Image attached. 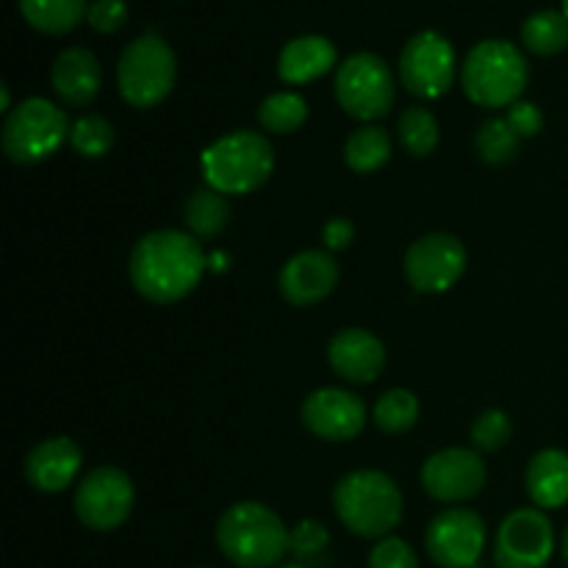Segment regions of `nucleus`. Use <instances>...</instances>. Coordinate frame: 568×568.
Instances as JSON below:
<instances>
[{
	"label": "nucleus",
	"instance_id": "4be33fe9",
	"mask_svg": "<svg viewBox=\"0 0 568 568\" xmlns=\"http://www.w3.org/2000/svg\"><path fill=\"white\" fill-rule=\"evenodd\" d=\"M20 11L42 33H67L87 17V0H20Z\"/></svg>",
	"mask_w": 568,
	"mask_h": 568
},
{
	"label": "nucleus",
	"instance_id": "c756f323",
	"mask_svg": "<svg viewBox=\"0 0 568 568\" xmlns=\"http://www.w3.org/2000/svg\"><path fill=\"white\" fill-rule=\"evenodd\" d=\"M70 144L83 159H100L114 148V128L105 116L83 114L81 120L72 122Z\"/></svg>",
	"mask_w": 568,
	"mask_h": 568
},
{
	"label": "nucleus",
	"instance_id": "bb28decb",
	"mask_svg": "<svg viewBox=\"0 0 568 568\" xmlns=\"http://www.w3.org/2000/svg\"><path fill=\"white\" fill-rule=\"evenodd\" d=\"M399 142L416 159H425L438 148V120L433 111L422 105H410L399 114Z\"/></svg>",
	"mask_w": 568,
	"mask_h": 568
},
{
	"label": "nucleus",
	"instance_id": "5701e85b",
	"mask_svg": "<svg viewBox=\"0 0 568 568\" xmlns=\"http://www.w3.org/2000/svg\"><path fill=\"white\" fill-rule=\"evenodd\" d=\"M231 222V203L216 189H197L186 203V225L194 239H214Z\"/></svg>",
	"mask_w": 568,
	"mask_h": 568
},
{
	"label": "nucleus",
	"instance_id": "dca6fc26",
	"mask_svg": "<svg viewBox=\"0 0 568 568\" xmlns=\"http://www.w3.org/2000/svg\"><path fill=\"white\" fill-rule=\"evenodd\" d=\"M338 283V266L325 250H303L283 264L277 286L286 303L297 308L322 303L333 294Z\"/></svg>",
	"mask_w": 568,
	"mask_h": 568
},
{
	"label": "nucleus",
	"instance_id": "1a4fd4ad",
	"mask_svg": "<svg viewBox=\"0 0 568 568\" xmlns=\"http://www.w3.org/2000/svg\"><path fill=\"white\" fill-rule=\"evenodd\" d=\"M399 81L410 94L436 100L449 92L455 81V48L444 33L419 31L399 53Z\"/></svg>",
	"mask_w": 568,
	"mask_h": 568
},
{
	"label": "nucleus",
	"instance_id": "f3484780",
	"mask_svg": "<svg viewBox=\"0 0 568 568\" xmlns=\"http://www.w3.org/2000/svg\"><path fill=\"white\" fill-rule=\"evenodd\" d=\"M327 364L342 381L372 383L386 366V349L377 336L364 327H344L327 344Z\"/></svg>",
	"mask_w": 568,
	"mask_h": 568
},
{
	"label": "nucleus",
	"instance_id": "4468645a",
	"mask_svg": "<svg viewBox=\"0 0 568 568\" xmlns=\"http://www.w3.org/2000/svg\"><path fill=\"white\" fill-rule=\"evenodd\" d=\"M486 464L475 449L449 447L422 466V486L438 503H466L486 486Z\"/></svg>",
	"mask_w": 568,
	"mask_h": 568
},
{
	"label": "nucleus",
	"instance_id": "9b49d317",
	"mask_svg": "<svg viewBox=\"0 0 568 568\" xmlns=\"http://www.w3.org/2000/svg\"><path fill=\"white\" fill-rule=\"evenodd\" d=\"M555 552V530L541 508H519L499 525L494 544L497 568H547Z\"/></svg>",
	"mask_w": 568,
	"mask_h": 568
},
{
	"label": "nucleus",
	"instance_id": "20e7f679",
	"mask_svg": "<svg viewBox=\"0 0 568 568\" xmlns=\"http://www.w3.org/2000/svg\"><path fill=\"white\" fill-rule=\"evenodd\" d=\"M464 92L483 109H510L530 81L525 53L505 39H483L464 61Z\"/></svg>",
	"mask_w": 568,
	"mask_h": 568
},
{
	"label": "nucleus",
	"instance_id": "c9c22d12",
	"mask_svg": "<svg viewBox=\"0 0 568 568\" xmlns=\"http://www.w3.org/2000/svg\"><path fill=\"white\" fill-rule=\"evenodd\" d=\"M353 239H355V225L347 220V216H336V220L327 222L325 231H322V242H325V247L333 250V253L347 250Z\"/></svg>",
	"mask_w": 568,
	"mask_h": 568
},
{
	"label": "nucleus",
	"instance_id": "2eb2a0df",
	"mask_svg": "<svg viewBox=\"0 0 568 568\" xmlns=\"http://www.w3.org/2000/svg\"><path fill=\"white\" fill-rule=\"evenodd\" d=\"M303 425L325 442H349L364 430L366 405L344 388H316L303 403Z\"/></svg>",
	"mask_w": 568,
	"mask_h": 568
},
{
	"label": "nucleus",
	"instance_id": "473e14b6",
	"mask_svg": "<svg viewBox=\"0 0 568 568\" xmlns=\"http://www.w3.org/2000/svg\"><path fill=\"white\" fill-rule=\"evenodd\" d=\"M331 541V532L322 521L316 519H303L292 532H288V552H294L297 558H314Z\"/></svg>",
	"mask_w": 568,
	"mask_h": 568
},
{
	"label": "nucleus",
	"instance_id": "72a5a7b5",
	"mask_svg": "<svg viewBox=\"0 0 568 568\" xmlns=\"http://www.w3.org/2000/svg\"><path fill=\"white\" fill-rule=\"evenodd\" d=\"M87 20L100 33L120 31L128 20V3L125 0H92L87 11Z\"/></svg>",
	"mask_w": 568,
	"mask_h": 568
},
{
	"label": "nucleus",
	"instance_id": "a211bd4d",
	"mask_svg": "<svg viewBox=\"0 0 568 568\" xmlns=\"http://www.w3.org/2000/svg\"><path fill=\"white\" fill-rule=\"evenodd\" d=\"M83 464L81 447L72 438H44L28 453L26 480L42 494H59L78 477Z\"/></svg>",
	"mask_w": 568,
	"mask_h": 568
},
{
	"label": "nucleus",
	"instance_id": "cd10ccee",
	"mask_svg": "<svg viewBox=\"0 0 568 568\" xmlns=\"http://www.w3.org/2000/svg\"><path fill=\"white\" fill-rule=\"evenodd\" d=\"M375 425L383 433H405L419 419V399L408 388H392L375 403Z\"/></svg>",
	"mask_w": 568,
	"mask_h": 568
},
{
	"label": "nucleus",
	"instance_id": "f8f14e48",
	"mask_svg": "<svg viewBox=\"0 0 568 568\" xmlns=\"http://www.w3.org/2000/svg\"><path fill=\"white\" fill-rule=\"evenodd\" d=\"M466 247L453 233H427L405 253V275L422 294H442L453 288L466 272Z\"/></svg>",
	"mask_w": 568,
	"mask_h": 568
},
{
	"label": "nucleus",
	"instance_id": "ea45409f",
	"mask_svg": "<svg viewBox=\"0 0 568 568\" xmlns=\"http://www.w3.org/2000/svg\"><path fill=\"white\" fill-rule=\"evenodd\" d=\"M281 568H305V566H297V564H292V566H281Z\"/></svg>",
	"mask_w": 568,
	"mask_h": 568
},
{
	"label": "nucleus",
	"instance_id": "6ab92c4d",
	"mask_svg": "<svg viewBox=\"0 0 568 568\" xmlns=\"http://www.w3.org/2000/svg\"><path fill=\"white\" fill-rule=\"evenodd\" d=\"M55 94L67 105H89L100 92L103 83V70H100L98 55L89 48H67L55 55L53 70H50Z\"/></svg>",
	"mask_w": 568,
	"mask_h": 568
},
{
	"label": "nucleus",
	"instance_id": "7c9ffc66",
	"mask_svg": "<svg viewBox=\"0 0 568 568\" xmlns=\"http://www.w3.org/2000/svg\"><path fill=\"white\" fill-rule=\"evenodd\" d=\"M510 433H514L510 416L499 408H488L471 425V444L480 453H497V449H503L508 444Z\"/></svg>",
	"mask_w": 568,
	"mask_h": 568
},
{
	"label": "nucleus",
	"instance_id": "e433bc0d",
	"mask_svg": "<svg viewBox=\"0 0 568 568\" xmlns=\"http://www.w3.org/2000/svg\"><path fill=\"white\" fill-rule=\"evenodd\" d=\"M0 103H3V111H9V105H11V94H9V87H0Z\"/></svg>",
	"mask_w": 568,
	"mask_h": 568
},
{
	"label": "nucleus",
	"instance_id": "2f4dec72",
	"mask_svg": "<svg viewBox=\"0 0 568 568\" xmlns=\"http://www.w3.org/2000/svg\"><path fill=\"white\" fill-rule=\"evenodd\" d=\"M369 568H419V558H416L414 547L408 541L386 536L372 549Z\"/></svg>",
	"mask_w": 568,
	"mask_h": 568
},
{
	"label": "nucleus",
	"instance_id": "f257e3e1",
	"mask_svg": "<svg viewBox=\"0 0 568 568\" xmlns=\"http://www.w3.org/2000/svg\"><path fill=\"white\" fill-rule=\"evenodd\" d=\"M131 283L144 300L155 305L181 303L197 288L205 272L200 239L183 231H153L136 242L131 253Z\"/></svg>",
	"mask_w": 568,
	"mask_h": 568
},
{
	"label": "nucleus",
	"instance_id": "7ed1b4c3",
	"mask_svg": "<svg viewBox=\"0 0 568 568\" xmlns=\"http://www.w3.org/2000/svg\"><path fill=\"white\" fill-rule=\"evenodd\" d=\"M333 508L355 536L386 538L403 521V494L386 471H349L333 488Z\"/></svg>",
	"mask_w": 568,
	"mask_h": 568
},
{
	"label": "nucleus",
	"instance_id": "393cba45",
	"mask_svg": "<svg viewBox=\"0 0 568 568\" xmlns=\"http://www.w3.org/2000/svg\"><path fill=\"white\" fill-rule=\"evenodd\" d=\"M521 42L536 55H555L568 44V17L564 11L541 9L521 26Z\"/></svg>",
	"mask_w": 568,
	"mask_h": 568
},
{
	"label": "nucleus",
	"instance_id": "423d86ee",
	"mask_svg": "<svg viewBox=\"0 0 568 568\" xmlns=\"http://www.w3.org/2000/svg\"><path fill=\"white\" fill-rule=\"evenodd\" d=\"M175 75V50L155 31L128 42L116 64V87H120L122 100L133 109H153L161 100L170 98Z\"/></svg>",
	"mask_w": 568,
	"mask_h": 568
},
{
	"label": "nucleus",
	"instance_id": "9d476101",
	"mask_svg": "<svg viewBox=\"0 0 568 568\" xmlns=\"http://www.w3.org/2000/svg\"><path fill=\"white\" fill-rule=\"evenodd\" d=\"M133 483L116 466H98L81 480L75 491V514L83 527L111 532L125 525L133 510Z\"/></svg>",
	"mask_w": 568,
	"mask_h": 568
},
{
	"label": "nucleus",
	"instance_id": "f704fd0d",
	"mask_svg": "<svg viewBox=\"0 0 568 568\" xmlns=\"http://www.w3.org/2000/svg\"><path fill=\"white\" fill-rule=\"evenodd\" d=\"M505 120H508V125L514 128V133L519 139L538 136L544 128L541 109H538L536 103H527V100H516L508 109V114H505Z\"/></svg>",
	"mask_w": 568,
	"mask_h": 568
},
{
	"label": "nucleus",
	"instance_id": "b1692460",
	"mask_svg": "<svg viewBox=\"0 0 568 568\" xmlns=\"http://www.w3.org/2000/svg\"><path fill=\"white\" fill-rule=\"evenodd\" d=\"M392 159V136L381 125H364L344 144V161L353 172H375Z\"/></svg>",
	"mask_w": 568,
	"mask_h": 568
},
{
	"label": "nucleus",
	"instance_id": "6e6552de",
	"mask_svg": "<svg viewBox=\"0 0 568 568\" xmlns=\"http://www.w3.org/2000/svg\"><path fill=\"white\" fill-rule=\"evenodd\" d=\"M397 81L377 53L361 50L336 70V100L355 120H381L394 109Z\"/></svg>",
	"mask_w": 568,
	"mask_h": 568
},
{
	"label": "nucleus",
	"instance_id": "4c0bfd02",
	"mask_svg": "<svg viewBox=\"0 0 568 568\" xmlns=\"http://www.w3.org/2000/svg\"><path fill=\"white\" fill-rule=\"evenodd\" d=\"M560 552H564V558L568 560V527H566V532H564V544H560Z\"/></svg>",
	"mask_w": 568,
	"mask_h": 568
},
{
	"label": "nucleus",
	"instance_id": "aec40b11",
	"mask_svg": "<svg viewBox=\"0 0 568 568\" xmlns=\"http://www.w3.org/2000/svg\"><path fill=\"white\" fill-rule=\"evenodd\" d=\"M333 64H336V44L320 33H308L283 44L277 55V75L283 83H308L331 72Z\"/></svg>",
	"mask_w": 568,
	"mask_h": 568
},
{
	"label": "nucleus",
	"instance_id": "c85d7f7f",
	"mask_svg": "<svg viewBox=\"0 0 568 568\" xmlns=\"http://www.w3.org/2000/svg\"><path fill=\"white\" fill-rule=\"evenodd\" d=\"M519 142L521 139L516 136L505 116H494V120L483 122L475 139L477 153H480L486 164H505V161H510L519 153Z\"/></svg>",
	"mask_w": 568,
	"mask_h": 568
},
{
	"label": "nucleus",
	"instance_id": "f03ea898",
	"mask_svg": "<svg viewBox=\"0 0 568 568\" xmlns=\"http://www.w3.org/2000/svg\"><path fill=\"white\" fill-rule=\"evenodd\" d=\"M216 544L239 568H272L288 552L281 516L261 503H236L216 521Z\"/></svg>",
	"mask_w": 568,
	"mask_h": 568
},
{
	"label": "nucleus",
	"instance_id": "58836bf2",
	"mask_svg": "<svg viewBox=\"0 0 568 568\" xmlns=\"http://www.w3.org/2000/svg\"><path fill=\"white\" fill-rule=\"evenodd\" d=\"M564 14L568 17V0H564Z\"/></svg>",
	"mask_w": 568,
	"mask_h": 568
},
{
	"label": "nucleus",
	"instance_id": "39448f33",
	"mask_svg": "<svg viewBox=\"0 0 568 568\" xmlns=\"http://www.w3.org/2000/svg\"><path fill=\"white\" fill-rule=\"evenodd\" d=\"M203 175L209 189L227 194H250L270 181L275 150L258 131H233L203 150Z\"/></svg>",
	"mask_w": 568,
	"mask_h": 568
},
{
	"label": "nucleus",
	"instance_id": "ddd939ff",
	"mask_svg": "<svg viewBox=\"0 0 568 568\" xmlns=\"http://www.w3.org/2000/svg\"><path fill=\"white\" fill-rule=\"evenodd\" d=\"M425 549L442 568H475L486 549V521L469 508L442 510L427 527Z\"/></svg>",
	"mask_w": 568,
	"mask_h": 568
},
{
	"label": "nucleus",
	"instance_id": "0eeeda50",
	"mask_svg": "<svg viewBox=\"0 0 568 568\" xmlns=\"http://www.w3.org/2000/svg\"><path fill=\"white\" fill-rule=\"evenodd\" d=\"M64 109L44 98L22 100L3 122V153L14 164H39L70 139Z\"/></svg>",
	"mask_w": 568,
	"mask_h": 568
},
{
	"label": "nucleus",
	"instance_id": "a878e982",
	"mask_svg": "<svg viewBox=\"0 0 568 568\" xmlns=\"http://www.w3.org/2000/svg\"><path fill=\"white\" fill-rule=\"evenodd\" d=\"M308 120V103L297 92H275L261 103L258 122L270 133H294Z\"/></svg>",
	"mask_w": 568,
	"mask_h": 568
},
{
	"label": "nucleus",
	"instance_id": "412c9836",
	"mask_svg": "<svg viewBox=\"0 0 568 568\" xmlns=\"http://www.w3.org/2000/svg\"><path fill=\"white\" fill-rule=\"evenodd\" d=\"M525 486L536 508L555 510L568 503V453L544 449L530 460Z\"/></svg>",
	"mask_w": 568,
	"mask_h": 568
}]
</instances>
